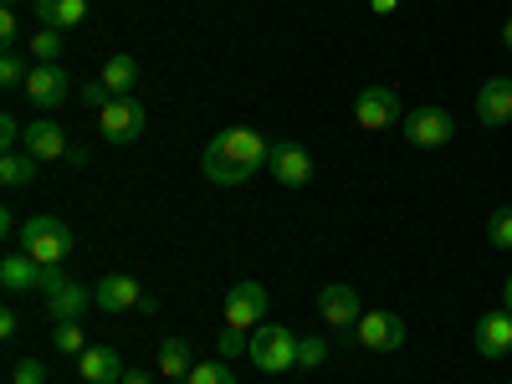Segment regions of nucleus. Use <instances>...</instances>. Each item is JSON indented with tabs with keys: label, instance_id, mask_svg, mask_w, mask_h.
<instances>
[{
	"label": "nucleus",
	"instance_id": "obj_1",
	"mask_svg": "<svg viewBox=\"0 0 512 384\" xmlns=\"http://www.w3.org/2000/svg\"><path fill=\"white\" fill-rule=\"evenodd\" d=\"M267 154H272V144L256 134V128H226V134H216L205 144L200 169H205V180H216V185H246L256 169H267Z\"/></svg>",
	"mask_w": 512,
	"mask_h": 384
},
{
	"label": "nucleus",
	"instance_id": "obj_2",
	"mask_svg": "<svg viewBox=\"0 0 512 384\" xmlns=\"http://www.w3.org/2000/svg\"><path fill=\"white\" fill-rule=\"evenodd\" d=\"M72 246H77V236L57 216H31L21 226V236H16V251H26L36 267H62L67 256H72Z\"/></svg>",
	"mask_w": 512,
	"mask_h": 384
},
{
	"label": "nucleus",
	"instance_id": "obj_3",
	"mask_svg": "<svg viewBox=\"0 0 512 384\" xmlns=\"http://www.w3.org/2000/svg\"><path fill=\"white\" fill-rule=\"evenodd\" d=\"M262 374H287L297 369V333L287 323H262V328H251V354H246Z\"/></svg>",
	"mask_w": 512,
	"mask_h": 384
},
{
	"label": "nucleus",
	"instance_id": "obj_4",
	"mask_svg": "<svg viewBox=\"0 0 512 384\" xmlns=\"http://www.w3.org/2000/svg\"><path fill=\"white\" fill-rule=\"evenodd\" d=\"M21 93L31 98V108L57 113V108L72 103V72H67L62 62H36V67L26 72V88H21Z\"/></svg>",
	"mask_w": 512,
	"mask_h": 384
},
{
	"label": "nucleus",
	"instance_id": "obj_5",
	"mask_svg": "<svg viewBox=\"0 0 512 384\" xmlns=\"http://www.w3.org/2000/svg\"><path fill=\"white\" fill-rule=\"evenodd\" d=\"M400 134H405V144H415V149H441V144L456 139V118H451L446 108H436V103H425V108H410V113L400 118Z\"/></svg>",
	"mask_w": 512,
	"mask_h": 384
},
{
	"label": "nucleus",
	"instance_id": "obj_6",
	"mask_svg": "<svg viewBox=\"0 0 512 384\" xmlns=\"http://www.w3.org/2000/svg\"><path fill=\"white\" fill-rule=\"evenodd\" d=\"M41 303H47V318H52V323H62V318H82V313H88L93 292L82 287V282H72L62 267H47V282H41Z\"/></svg>",
	"mask_w": 512,
	"mask_h": 384
},
{
	"label": "nucleus",
	"instance_id": "obj_7",
	"mask_svg": "<svg viewBox=\"0 0 512 384\" xmlns=\"http://www.w3.org/2000/svg\"><path fill=\"white\" fill-rule=\"evenodd\" d=\"M144 123H149V108H144L139 98H113V103L98 113V134H103L113 149H123V144H134V139L144 134Z\"/></svg>",
	"mask_w": 512,
	"mask_h": 384
},
{
	"label": "nucleus",
	"instance_id": "obj_8",
	"mask_svg": "<svg viewBox=\"0 0 512 384\" xmlns=\"http://www.w3.org/2000/svg\"><path fill=\"white\" fill-rule=\"evenodd\" d=\"M267 303H272V297H267V287L262 282H256V277H241L231 292H226V328H262L267 323Z\"/></svg>",
	"mask_w": 512,
	"mask_h": 384
},
{
	"label": "nucleus",
	"instance_id": "obj_9",
	"mask_svg": "<svg viewBox=\"0 0 512 384\" xmlns=\"http://www.w3.org/2000/svg\"><path fill=\"white\" fill-rule=\"evenodd\" d=\"M405 333H410V328H405V318L374 308V313H364V318L354 323V344H359V349H369V354H400Z\"/></svg>",
	"mask_w": 512,
	"mask_h": 384
},
{
	"label": "nucleus",
	"instance_id": "obj_10",
	"mask_svg": "<svg viewBox=\"0 0 512 384\" xmlns=\"http://www.w3.org/2000/svg\"><path fill=\"white\" fill-rule=\"evenodd\" d=\"M410 108H400V93L395 88H364L354 98V123L364 128V134H379V128H395Z\"/></svg>",
	"mask_w": 512,
	"mask_h": 384
},
{
	"label": "nucleus",
	"instance_id": "obj_11",
	"mask_svg": "<svg viewBox=\"0 0 512 384\" xmlns=\"http://www.w3.org/2000/svg\"><path fill=\"white\" fill-rule=\"evenodd\" d=\"M318 318L328 328H338V333H349V344H354V323L364 318L359 313V292L349 282H323L318 287Z\"/></svg>",
	"mask_w": 512,
	"mask_h": 384
},
{
	"label": "nucleus",
	"instance_id": "obj_12",
	"mask_svg": "<svg viewBox=\"0 0 512 384\" xmlns=\"http://www.w3.org/2000/svg\"><path fill=\"white\" fill-rule=\"evenodd\" d=\"M267 169H272V180H277V185H292V190H308V185H313V175H318L313 154H308L303 144H292V139L272 144V154H267Z\"/></svg>",
	"mask_w": 512,
	"mask_h": 384
},
{
	"label": "nucleus",
	"instance_id": "obj_13",
	"mask_svg": "<svg viewBox=\"0 0 512 384\" xmlns=\"http://www.w3.org/2000/svg\"><path fill=\"white\" fill-rule=\"evenodd\" d=\"M93 303L103 308V313H128V308H139V313H154L159 303L134 282V277H123V272H113V277H103L98 287H93Z\"/></svg>",
	"mask_w": 512,
	"mask_h": 384
},
{
	"label": "nucleus",
	"instance_id": "obj_14",
	"mask_svg": "<svg viewBox=\"0 0 512 384\" xmlns=\"http://www.w3.org/2000/svg\"><path fill=\"white\" fill-rule=\"evenodd\" d=\"M472 344L482 359H507L512 354V313L497 308V313H482L477 328H472Z\"/></svg>",
	"mask_w": 512,
	"mask_h": 384
},
{
	"label": "nucleus",
	"instance_id": "obj_15",
	"mask_svg": "<svg viewBox=\"0 0 512 384\" xmlns=\"http://www.w3.org/2000/svg\"><path fill=\"white\" fill-rule=\"evenodd\" d=\"M21 144H26V154H36L41 164H47V159H67V128L47 113V118H31L26 123V134H21Z\"/></svg>",
	"mask_w": 512,
	"mask_h": 384
},
{
	"label": "nucleus",
	"instance_id": "obj_16",
	"mask_svg": "<svg viewBox=\"0 0 512 384\" xmlns=\"http://www.w3.org/2000/svg\"><path fill=\"white\" fill-rule=\"evenodd\" d=\"M77 374L88 379V384H123L128 364H123L118 349H108V344H88V349L77 354Z\"/></svg>",
	"mask_w": 512,
	"mask_h": 384
},
{
	"label": "nucleus",
	"instance_id": "obj_17",
	"mask_svg": "<svg viewBox=\"0 0 512 384\" xmlns=\"http://www.w3.org/2000/svg\"><path fill=\"white\" fill-rule=\"evenodd\" d=\"M477 118H482V128H502V123H512V77H487L482 88H477Z\"/></svg>",
	"mask_w": 512,
	"mask_h": 384
},
{
	"label": "nucleus",
	"instance_id": "obj_18",
	"mask_svg": "<svg viewBox=\"0 0 512 384\" xmlns=\"http://www.w3.org/2000/svg\"><path fill=\"white\" fill-rule=\"evenodd\" d=\"M36 26H52V31H72L88 21V0H31Z\"/></svg>",
	"mask_w": 512,
	"mask_h": 384
},
{
	"label": "nucleus",
	"instance_id": "obj_19",
	"mask_svg": "<svg viewBox=\"0 0 512 384\" xmlns=\"http://www.w3.org/2000/svg\"><path fill=\"white\" fill-rule=\"evenodd\" d=\"M41 282H47V267H36L26 251H11L6 262H0V287L6 292H41Z\"/></svg>",
	"mask_w": 512,
	"mask_h": 384
},
{
	"label": "nucleus",
	"instance_id": "obj_20",
	"mask_svg": "<svg viewBox=\"0 0 512 384\" xmlns=\"http://www.w3.org/2000/svg\"><path fill=\"white\" fill-rule=\"evenodd\" d=\"M98 77L108 82V93H113V98H134V88H139V62L128 57V52H113L108 67H103Z\"/></svg>",
	"mask_w": 512,
	"mask_h": 384
},
{
	"label": "nucleus",
	"instance_id": "obj_21",
	"mask_svg": "<svg viewBox=\"0 0 512 384\" xmlns=\"http://www.w3.org/2000/svg\"><path fill=\"white\" fill-rule=\"evenodd\" d=\"M36 175H41V159L36 154H26V149L0 154V185H6V190H26Z\"/></svg>",
	"mask_w": 512,
	"mask_h": 384
},
{
	"label": "nucleus",
	"instance_id": "obj_22",
	"mask_svg": "<svg viewBox=\"0 0 512 384\" xmlns=\"http://www.w3.org/2000/svg\"><path fill=\"white\" fill-rule=\"evenodd\" d=\"M154 369H159L164 379H190V369H195V354H190V344H185V338H164V344H159V354H154Z\"/></svg>",
	"mask_w": 512,
	"mask_h": 384
},
{
	"label": "nucleus",
	"instance_id": "obj_23",
	"mask_svg": "<svg viewBox=\"0 0 512 384\" xmlns=\"http://www.w3.org/2000/svg\"><path fill=\"white\" fill-rule=\"evenodd\" d=\"M62 52H67V31H52V26L31 31V62H62Z\"/></svg>",
	"mask_w": 512,
	"mask_h": 384
},
{
	"label": "nucleus",
	"instance_id": "obj_24",
	"mask_svg": "<svg viewBox=\"0 0 512 384\" xmlns=\"http://www.w3.org/2000/svg\"><path fill=\"white\" fill-rule=\"evenodd\" d=\"M52 344H57V354H82L88 349V333H82V323L77 318H62V323H52Z\"/></svg>",
	"mask_w": 512,
	"mask_h": 384
},
{
	"label": "nucleus",
	"instance_id": "obj_25",
	"mask_svg": "<svg viewBox=\"0 0 512 384\" xmlns=\"http://www.w3.org/2000/svg\"><path fill=\"white\" fill-rule=\"evenodd\" d=\"M185 384H236V369L226 364V359H205V364H195L190 369V379Z\"/></svg>",
	"mask_w": 512,
	"mask_h": 384
},
{
	"label": "nucleus",
	"instance_id": "obj_26",
	"mask_svg": "<svg viewBox=\"0 0 512 384\" xmlns=\"http://www.w3.org/2000/svg\"><path fill=\"white\" fill-rule=\"evenodd\" d=\"M487 241L497 251H512V205H497L492 210V221H487Z\"/></svg>",
	"mask_w": 512,
	"mask_h": 384
},
{
	"label": "nucleus",
	"instance_id": "obj_27",
	"mask_svg": "<svg viewBox=\"0 0 512 384\" xmlns=\"http://www.w3.org/2000/svg\"><path fill=\"white\" fill-rule=\"evenodd\" d=\"M26 57L21 52H6V57H0V88H26Z\"/></svg>",
	"mask_w": 512,
	"mask_h": 384
},
{
	"label": "nucleus",
	"instance_id": "obj_28",
	"mask_svg": "<svg viewBox=\"0 0 512 384\" xmlns=\"http://www.w3.org/2000/svg\"><path fill=\"white\" fill-rule=\"evenodd\" d=\"M323 359H328V344L313 333V338H297V369H323Z\"/></svg>",
	"mask_w": 512,
	"mask_h": 384
},
{
	"label": "nucleus",
	"instance_id": "obj_29",
	"mask_svg": "<svg viewBox=\"0 0 512 384\" xmlns=\"http://www.w3.org/2000/svg\"><path fill=\"white\" fill-rule=\"evenodd\" d=\"M216 354H221V359H241V354H251V333L226 328V333L216 338Z\"/></svg>",
	"mask_w": 512,
	"mask_h": 384
},
{
	"label": "nucleus",
	"instance_id": "obj_30",
	"mask_svg": "<svg viewBox=\"0 0 512 384\" xmlns=\"http://www.w3.org/2000/svg\"><path fill=\"white\" fill-rule=\"evenodd\" d=\"M77 103L82 108H93V113H103L108 103H113V93H108V82L98 77V82H82V93H77Z\"/></svg>",
	"mask_w": 512,
	"mask_h": 384
},
{
	"label": "nucleus",
	"instance_id": "obj_31",
	"mask_svg": "<svg viewBox=\"0 0 512 384\" xmlns=\"http://www.w3.org/2000/svg\"><path fill=\"white\" fill-rule=\"evenodd\" d=\"M11 384H47V364L41 359H16L11 364Z\"/></svg>",
	"mask_w": 512,
	"mask_h": 384
},
{
	"label": "nucleus",
	"instance_id": "obj_32",
	"mask_svg": "<svg viewBox=\"0 0 512 384\" xmlns=\"http://www.w3.org/2000/svg\"><path fill=\"white\" fill-rule=\"evenodd\" d=\"M0 41H6V52H16V41H21V21H16V11H0Z\"/></svg>",
	"mask_w": 512,
	"mask_h": 384
},
{
	"label": "nucleus",
	"instance_id": "obj_33",
	"mask_svg": "<svg viewBox=\"0 0 512 384\" xmlns=\"http://www.w3.org/2000/svg\"><path fill=\"white\" fill-rule=\"evenodd\" d=\"M21 134H26V128H21V123H16V118H11V113H6V118H0V154H11V149H16V139H21Z\"/></svg>",
	"mask_w": 512,
	"mask_h": 384
},
{
	"label": "nucleus",
	"instance_id": "obj_34",
	"mask_svg": "<svg viewBox=\"0 0 512 384\" xmlns=\"http://www.w3.org/2000/svg\"><path fill=\"white\" fill-rule=\"evenodd\" d=\"M16 328H21V313L16 308H0V338H16Z\"/></svg>",
	"mask_w": 512,
	"mask_h": 384
},
{
	"label": "nucleus",
	"instance_id": "obj_35",
	"mask_svg": "<svg viewBox=\"0 0 512 384\" xmlns=\"http://www.w3.org/2000/svg\"><path fill=\"white\" fill-rule=\"evenodd\" d=\"M0 231H6V241H16L21 231H16V216H11V210H0Z\"/></svg>",
	"mask_w": 512,
	"mask_h": 384
},
{
	"label": "nucleus",
	"instance_id": "obj_36",
	"mask_svg": "<svg viewBox=\"0 0 512 384\" xmlns=\"http://www.w3.org/2000/svg\"><path fill=\"white\" fill-rule=\"evenodd\" d=\"M369 6H374V16H395L400 0H369Z\"/></svg>",
	"mask_w": 512,
	"mask_h": 384
},
{
	"label": "nucleus",
	"instance_id": "obj_37",
	"mask_svg": "<svg viewBox=\"0 0 512 384\" xmlns=\"http://www.w3.org/2000/svg\"><path fill=\"white\" fill-rule=\"evenodd\" d=\"M123 384H154V379H149V369H128V374H123Z\"/></svg>",
	"mask_w": 512,
	"mask_h": 384
},
{
	"label": "nucleus",
	"instance_id": "obj_38",
	"mask_svg": "<svg viewBox=\"0 0 512 384\" xmlns=\"http://www.w3.org/2000/svg\"><path fill=\"white\" fill-rule=\"evenodd\" d=\"M502 308H507V313H512V277H507V282H502Z\"/></svg>",
	"mask_w": 512,
	"mask_h": 384
},
{
	"label": "nucleus",
	"instance_id": "obj_39",
	"mask_svg": "<svg viewBox=\"0 0 512 384\" xmlns=\"http://www.w3.org/2000/svg\"><path fill=\"white\" fill-rule=\"evenodd\" d=\"M502 47H507V52H512V21H507V26H502Z\"/></svg>",
	"mask_w": 512,
	"mask_h": 384
},
{
	"label": "nucleus",
	"instance_id": "obj_40",
	"mask_svg": "<svg viewBox=\"0 0 512 384\" xmlns=\"http://www.w3.org/2000/svg\"><path fill=\"white\" fill-rule=\"evenodd\" d=\"M0 6H6V11H16V6H21V0H0Z\"/></svg>",
	"mask_w": 512,
	"mask_h": 384
}]
</instances>
